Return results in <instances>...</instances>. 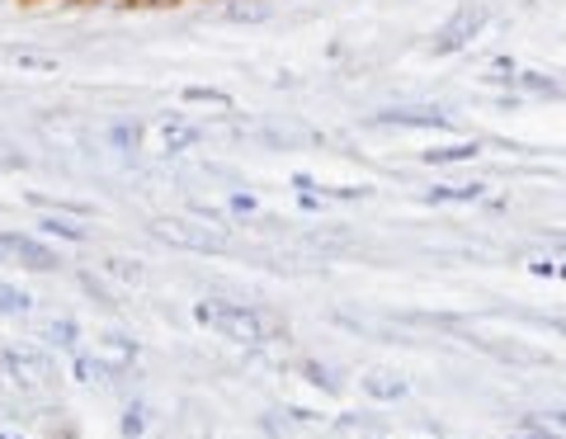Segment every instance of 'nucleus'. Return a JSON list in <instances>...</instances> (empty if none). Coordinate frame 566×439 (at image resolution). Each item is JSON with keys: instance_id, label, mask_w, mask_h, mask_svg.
<instances>
[{"instance_id": "nucleus-1", "label": "nucleus", "mask_w": 566, "mask_h": 439, "mask_svg": "<svg viewBox=\"0 0 566 439\" xmlns=\"http://www.w3.org/2000/svg\"><path fill=\"white\" fill-rule=\"evenodd\" d=\"M193 322L218 331L227 341H241V345H260V341H270V331H274V322L264 317V312L245 307V303H212V297L193 303Z\"/></svg>"}, {"instance_id": "nucleus-2", "label": "nucleus", "mask_w": 566, "mask_h": 439, "mask_svg": "<svg viewBox=\"0 0 566 439\" xmlns=\"http://www.w3.org/2000/svg\"><path fill=\"white\" fill-rule=\"evenodd\" d=\"M482 24H486V10H482V6H463L444 29L434 33L430 52H434V58H453V52H463V48L476 39V33H482Z\"/></svg>"}, {"instance_id": "nucleus-3", "label": "nucleus", "mask_w": 566, "mask_h": 439, "mask_svg": "<svg viewBox=\"0 0 566 439\" xmlns=\"http://www.w3.org/2000/svg\"><path fill=\"white\" fill-rule=\"evenodd\" d=\"M151 237L156 241H170V245H185V251H222V232H208V227H193L185 218H156L151 222Z\"/></svg>"}, {"instance_id": "nucleus-4", "label": "nucleus", "mask_w": 566, "mask_h": 439, "mask_svg": "<svg viewBox=\"0 0 566 439\" xmlns=\"http://www.w3.org/2000/svg\"><path fill=\"white\" fill-rule=\"evenodd\" d=\"M0 251L14 255L24 270H39V274H48V270L62 265V255L52 251V245H43L39 237H29V232H0Z\"/></svg>"}, {"instance_id": "nucleus-5", "label": "nucleus", "mask_w": 566, "mask_h": 439, "mask_svg": "<svg viewBox=\"0 0 566 439\" xmlns=\"http://www.w3.org/2000/svg\"><path fill=\"white\" fill-rule=\"evenodd\" d=\"M378 128H424V133H439V128H449V114H439V109H382L374 114Z\"/></svg>"}, {"instance_id": "nucleus-6", "label": "nucleus", "mask_w": 566, "mask_h": 439, "mask_svg": "<svg viewBox=\"0 0 566 439\" xmlns=\"http://www.w3.org/2000/svg\"><path fill=\"white\" fill-rule=\"evenodd\" d=\"M424 199H430V203H482L486 185L482 180H453V185H434Z\"/></svg>"}, {"instance_id": "nucleus-7", "label": "nucleus", "mask_w": 566, "mask_h": 439, "mask_svg": "<svg viewBox=\"0 0 566 439\" xmlns=\"http://www.w3.org/2000/svg\"><path fill=\"white\" fill-rule=\"evenodd\" d=\"M482 156V143H449V147H430L420 151L424 166H463V161H476Z\"/></svg>"}, {"instance_id": "nucleus-8", "label": "nucleus", "mask_w": 566, "mask_h": 439, "mask_svg": "<svg viewBox=\"0 0 566 439\" xmlns=\"http://www.w3.org/2000/svg\"><path fill=\"white\" fill-rule=\"evenodd\" d=\"M39 232H43V237H62V241H85L81 218H76V213H57V208L39 218Z\"/></svg>"}, {"instance_id": "nucleus-9", "label": "nucleus", "mask_w": 566, "mask_h": 439, "mask_svg": "<svg viewBox=\"0 0 566 439\" xmlns=\"http://www.w3.org/2000/svg\"><path fill=\"white\" fill-rule=\"evenodd\" d=\"M364 393L378 397V401H401L411 388H406V378H397V374H368L364 378Z\"/></svg>"}, {"instance_id": "nucleus-10", "label": "nucleus", "mask_w": 566, "mask_h": 439, "mask_svg": "<svg viewBox=\"0 0 566 439\" xmlns=\"http://www.w3.org/2000/svg\"><path fill=\"white\" fill-rule=\"evenodd\" d=\"M520 426H524V430H538V435H553V439H566V407H557V411H534V416H524Z\"/></svg>"}, {"instance_id": "nucleus-11", "label": "nucleus", "mask_w": 566, "mask_h": 439, "mask_svg": "<svg viewBox=\"0 0 566 439\" xmlns=\"http://www.w3.org/2000/svg\"><path fill=\"white\" fill-rule=\"evenodd\" d=\"M222 20H232V24H260V20H270V6H264V0H232V6H222Z\"/></svg>"}, {"instance_id": "nucleus-12", "label": "nucleus", "mask_w": 566, "mask_h": 439, "mask_svg": "<svg viewBox=\"0 0 566 439\" xmlns=\"http://www.w3.org/2000/svg\"><path fill=\"white\" fill-rule=\"evenodd\" d=\"M520 91H528V95H562V85L553 81V76H543V72H520Z\"/></svg>"}, {"instance_id": "nucleus-13", "label": "nucleus", "mask_w": 566, "mask_h": 439, "mask_svg": "<svg viewBox=\"0 0 566 439\" xmlns=\"http://www.w3.org/2000/svg\"><path fill=\"white\" fill-rule=\"evenodd\" d=\"M0 312H6V317H24V312H29V293L0 284Z\"/></svg>"}, {"instance_id": "nucleus-14", "label": "nucleus", "mask_w": 566, "mask_h": 439, "mask_svg": "<svg viewBox=\"0 0 566 439\" xmlns=\"http://www.w3.org/2000/svg\"><path fill=\"white\" fill-rule=\"evenodd\" d=\"M303 374H307V383H316V388H326V393H340L345 383L335 378V368H326V364H303Z\"/></svg>"}, {"instance_id": "nucleus-15", "label": "nucleus", "mask_w": 566, "mask_h": 439, "mask_svg": "<svg viewBox=\"0 0 566 439\" xmlns=\"http://www.w3.org/2000/svg\"><path fill=\"white\" fill-rule=\"evenodd\" d=\"M76 378H81V383H104V378H109V364L76 355Z\"/></svg>"}, {"instance_id": "nucleus-16", "label": "nucleus", "mask_w": 566, "mask_h": 439, "mask_svg": "<svg viewBox=\"0 0 566 439\" xmlns=\"http://www.w3.org/2000/svg\"><path fill=\"white\" fill-rule=\"evenodd\" d=\"M104 270H109L114 279H128V284H142V274H147V270L137 265V260H123V255H114V260H109V265H104Z\"/></svg>"}, {"instance_id": "nucleus-17", "label": "nucleus", "mask_w": 566, "mask_h": 439, "mask_svg": "<svg viewBox=\"0 0 566 439\" xmlns=\"http://www.w3.org/2000/svg\"><path fill=\"white\" fill-rule=\"evenodd\" d=\"M142 430H147V407H128L123 411V439H137Z\"/></svg>"}, {"instance_id": "nucleus-18", "label": "nucleus", "mask_w": 566, "mask_h": 439, "mask_svg": "<svg viewBox=\"0 0 566 439\" xmlns=\"http://www.w3.org/2000/svg\"><path fill=\"white\" fill-rule=\"evenodd\" d=\"M189 143H199V128H166V151H180V147H189Z\"/></svg>"}, {"instance_id": "nucleus-19", "label": "nucleus", "mask_w": 566, "mask_h": 439, "mask_svg": "<svg viewBox=\"0 0 566 439\" xmlns=\"http://www.w3.org/2000/svg\"><path fill=\"white\" fill-rule=\"evenodd\" d=\"M524 270L534 274V279H557V260H553V255H528Z\"/></svg>"}, {"instance_id": "nucleus-20", "label": "nucleus", "mask_w": 566, "mask_h": 439, "mask_svg": "<svg viewBox=\"0 0 566 439\" xmlns=\"http://www.w3.org/2000/svg\"><path fill=\"white\" fill-rule=\"evenodd\" d=\"M109 137H114V147H123V151H128V147H137L142 128H137V123H118V128H114Z\"/></svg>"}, {"instance_id": "nucleus-21", "label": "nucleus", "mask_w": 566, "mask_h": 439, "mask_svg": "<svg viewBox=\"0 0 566 439\" xmlns=\"http://www.w3.org/2000/svg\"><path fill=\"white\" fill-rule=\"evenodd\" d=\"M52 341L62 349H76V322H52Z\"/></svg>"}, {"instance_id": "nucleus-22", "label": "nucleus", "mask_w": 566, "mask_h": 439, "mask_svg": "<svg viewBox=\"0 0 566 439\" xmlns=\"http://www.w3.org/2000/svg\"><path fill=\"white\" fill-rule=\"evenodd\" d=\"M185 100H193V104H227V95H222V91H203V85H189Z\"/></svg>"}, {"instance_id": "nucleus-23", "label": "nucleus", "mask_w": 566, "mask_h": 439, "mask_svg": "<svg viewBox=\"0 0 566 439\" xmlns=\"http://www.w3.org/2000/svg\"><path fill=\"white\" fill-rule=\"evenodd\" d=\"M232 208H237V213H251L255 199H251V195H237V199H232Z\"/></svg>"}, {"instance_id": "nucleus-24", "label": "nucleus", "mask_w": 566, "mask_h": 439, "mask_svg": "<svg viewBox=\"0 0 566 439\" xmlns=\"http://www.w3.org/2000/svg\"><path fill=\"white\" fill-rule=\"evenodd\" d=\"M510 439H553V435H538V430H520V435H510Z\"/></svg>"}, {"instance_id": "nucleus-25", "label": "nucleus", "mask_w": 566, "mask_h": 439, "mask_svg": "<svg viewBox=\"0 0 566 439\" xmlns=\"http://www.w3.org/2000/svg\"><path fill=\"white\" fill-rule=\"evenodd\" d=\"M557 279H562V284H566V260H557Z\"/></svg>"}, {"instance_id": "nucleus-26", "label": "nucleus", "mask_w": 566, "mask_h": 439, "mask_svg": "<svg viewBox=\"0 0 566 439\" xmlns=\"http://www.w3.org/2000/svg\"><path fill=\"white\" fill-rule=\"evenodd\" d=\"M553 326H557V331H562V336H566V317H557V322H553Z\"/></svg>"}, {"instance_id": "nucleus-27", "label": "nucleus", "mask_w": 566, "mask_h": 439, "mask_svg": "<svg viewBox=\"0 0 566 439\" xmlns=\"http://www.w3.org/2000/svg\"><path fill=\"white\" fill-rule=\"evenodd\" d=\"M0 255H6V251H0Z\"/></svg>"}]
</instances>
